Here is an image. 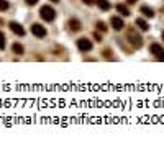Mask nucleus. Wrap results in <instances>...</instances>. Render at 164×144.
I'll return each instance as SVG.
<instances>
[{
    "instance_id": "aec40b11",
    "label": "nucleus",
    "mask_w": 164,
    "mask_h": 144,
    "mask_svg": "<svg viewBox=\"0 0 164 144\" xmlns=\"http://www.w3.org/2000/svg\"><path fill=\"white\" fill-rule=\"evenodd\" d=\"M127 2H128V4H130V5H133V4H136L138 0H127Z\"/></svg>"
},
{
    "instance_id": "423d86ee",
    "label": "nucleus",
    "mask_w": 164,
    "mask_h": 144,
    "mask_svg": "<svg viewBox=\"0 0 164 144\" xmlns=\"http://www.w3.org/2000/svg\"><path fill=\"white\" fill-rule=\"evenodd\" d=\"M110 23H112V28L117 30V31H120V30L125 28V21H123L120 17H112L110 18Z\"/></svg>"
},
{
    "instance_id": "4468645a",
    "label": "nucleus",
    "mask_w": 164,
    "mask_h": 144,
    "mask_svg": "<svg viewBox=\"0 0 164 144\" xmlns=\"http://www.w3.org/2000/svg\"><path fill=\"white\" fill-rule=\"evenodd\" d=\"M8 7H10V4H8L7 0H0V12H5V10H8Z\"/></svg>"
},
{
    "instance_id": "a211bd4d",
    "label": "nucleus",
    "mask_w": 164,
    "mask_h": 144,
    "mask_svg": "<svg viewBox=\"0 0 164 144\" xmlns=\"http://www.w3.org/2000/svg\"><path fill=\"white\" fill-rule=\"evenodd\" d=\"M84 4H86V5H94L95 0H84Z\"/></svg>"
},
{
    "instance_id": "9b49d317",
    "label": "nucleus",
    "mask_w": 164,
    "mask_h": 144,
    "mask_svg": "<svg viewBox=\"0 0 164 144\" xmlns=\"http://www.w3.org/2000/svg\"><path fill=\"white\" fill-rule=\"evenodd\" d=\"M139 10H141V13H143L144 17H148V18H153V17H154V12H153L149 7H146V5H143Z\"/></svg>"
},
{
    "instance_id": "ddd939ff",
    "label": "nucleus",
    "mask_w": 164,
    "mask_h": 144,
    "mask_svg": "<svg viewBox=\"0 0 164 144\" xmlns=\"http://www.w3.org/2000/svg\"><path fill=\"white\" fill-rule=\"evenodd\" d=\"M13 53L21 56V54H23V46H21L20 43H15V44H13Z\"/></svg>"
},
{
    "instance_id": "f3484780",
    "label": "nucleus",
    "mask_w": 164,
    "mask_h": 144,
    "mask_svg": "<svg viewBox=\"0 0 164 144\" xmlns=\"http://www.w3.org/2000/svg\"><path fill=\"white\" fill-rule=\"evenodd\" d=\"M25 2H26L28 5H36L38 4V0H25Z\"/></svg>"
},
{
    "instance_id": "6e6552de",
    "label": "nucleus",
    "mask_w": 164,
    "mask_h": 144,
    "mask_svg": "<svg viewBox=\"0 0 164 144\" xmlns=\"http://www.w3.org/2000/svg\"><path fill=\"white\" fill-rule=\"evenodd\" d=\"M69 26L72 31H79V30H82V25H81V21L77 20V18H71L69 20Z\"/></svg>"
},
{
    "instance_id": "2eb2a0df",
    "label": "nucleus",
    "mask_w": 164,
    "mask_h": 144,
    "mask_svg": "<svg viewBox=\"0 0 164 144\" xmlns=\"http://www.w3.org/2000/svg\"><path fill=\"white\" fill-rule=\"evenodd\" d=\"M95 28L100 30V31H107V25L103 23V21H97V25H95Z\"/></svg>"
},
{
    "instance_id": "f8f14e48",
    "label": "nucleus",
    "mask_w": 164,
    "mask_h": 144,
    "mask_svg": "<svg viewBox=\"0 0 164 144\" xmlns=\"http://www.w3.org/2000/svg\"><path fill=\"white\" fill-rule=\"evenodd\" d=\"M117 10H118L120 15H125V17H128V15H130V10H128V7H127V5H123V4L117 5Z\"/></svg>"
},
{
    "instance_id": "412c9836",
    "label": "nucleus",
    "mask_w": 164,
    "mask_h": 144,
    "mask_svg": "<svg viewBox=\"0 0 164 144\" xmlns=\"http://www.w3.org/2000/svg\"><path fill=\"white\" fill-rule=\"evenodd\" d=\"M49 2H54V4H57V2H59V0H49Z\"/></svg>"
},
{
    "instance_id": "9d476101",
    "label": "nucleus",
    "mask_w": 164,
    "mask_h": 144,
    "mask_svg": "<svg viewBox=\"0 0 164 144\" xmlns=\"http://www.w3.org/2000/svg\"><path fill=\"white\" fill-rule=\"evenodd\" d=\"M136 26H138L139 30H143V31H148L149 30V25L146 23V20H143V18H136Z\"/></svg>"
},
{
    "instance_id": "7ed1b4c3",
    "label": "nucleus",
    "mask_w": 164,
    "mask_h": 144,
    "mask_svg": "<svg viewBox=\"0 0 164 144\" xmlns=\"http://www.w3.org/2000/svg\"><path fill=\"white\" fill-rule=\"evenodd\" d=\"M149 53L154 54V58L158 59V61H164V48L161 44L153 43V44L149 46Z\"/></svg>"
},
{
    "instance_id": "1a4fd4ad",
    "label": "nucleus",
    "mask_w": 164,
    "mask_h": 144,
    "mask_svg": "<svg viewBox=\"0 0 164 144\" xmlns=\"http://www.w3.org/2000/svg\"><path fill=\"white\" fill-rule=\"evenodd\" d=\"M95 4L98 5V8L107 12V10H110V2L108 0H95Z\"/></svg>"
},
{
    "instance_id": "dca6fc26",
    "label": "nucleus",
    "mask_w": 164,
    "mask_h": 144,
    "mask_svg": "<svg viewBox=\"0 0 164 144\" xmlns=\"http://www.w3.org/2000/svg\"><path fill=\"white\" fill-rule=\"evenodd\" d=\"M5 41H7V39H5V34L0 31V49H5Z\"/></svg>"
},
{
    "instance_id": "f03ea898",
    "label": "nucleus",
    "mask_w": 164,
    "mask_h": 144,
    "mask_svg": "<svg viewBox=\"0 0 164 144\" xmlns=\"http://www.w3.org/2000/svg\"><path fill=\"white\" fill-rule=\"evenodd\" d=\"M40 15H41V18H43L45 21H53L54 18H56V12H54V8H53V7H49V5L41 7Z\"/></svg>"
},
{
    "instance_id": "20e7f679",
    "label": "nucleus",
    "mask_w": 164,
    "mask_h": 144,
    "mask_svg": "<svg viewBox=\"0 0 164 144\" xmlns=\"http://www.w3.org/2000/svg\"><path fill=\"white\" fill-rule=\"evenodd\" d=\"M31 33L36 38H45L46 36V28L43 25H40V23H33L31 25Z\"/></svg>"
},
{
    "instance_id": "39448f33",
    "label": "nucleus",
    "mask_w": 164,
    "mask_h": 144,
    "mask_svg": "<svg viewBox=\"0 0 164 144\" xmlns=\"http://www.w3.org/2000/svg\"><path fill=\"white\" fill-rule=\"evenodd\" d=\"M77 48L82 51V53H87V51L92 49V43H90L87 38H79L77 39Z\"/></svg>"
},
{
    "instance_id": "4be33fe9",
    "label": "nucleus",
    "mask_w": 164,
    "mask_h": 144,
    "mask_svg": "<svg viewBox=\"0 0 164 144\" xmlns=\"http://www.w3.org/2000/svg\"><path fill=\"white\" fill-rule=\"evenodd\" d=\"M163 41H164V31H163Z\"/></svg>"
},
{
    "instance_id": "6ab92c4d",
    "label": "nucleus",
    "mask_w": 164,
    "mask_h": 144,
    "mask_svg": "<svg viewBox=\"0 0 164 144\" xmlns=\"http://www.w3.org/2000/svg\"><path fill=\"white\" fill-rule=\"evenodd\" d=\"M94 36H95V39H97V41H102V38H100V34H98V33H94Z\"/></svg>"
},
{
    "instance_id": "0eeeda50",
    "label": "nucleus",
    "mask_w": 164,
    "mask_h": 144,
    "mask_svg": "<svg viewBox=\"0 0 164 144\" xmlns=\"http://www.w3.org/2000/svg\"><path fill=\"white\" fill-rule=\"evenodd\" d=\"M8 26H10V30H12L15 34H18V36H23V34H25V30H23V26H21L20 23H16V21H12V23H10Z\"/></svg>"
},
{
    "instance_id": "f257e3e1",
    "label": "nucleus",
    "mask_w": 164,
    "mask_h": 144,
    "mask_svg": "<svg viewBox=\"0 0 164 144\" xmlns=\"http://www.w3.org/2000/svg\"><path fill=\"white\" fill-rule=\"evenodd\" d=\"M127 38H128V41L135 46V48H141V46H143V39H141V36H139L138 33H136V30H133V28L128 30Z\"/></svg>"
}]
</instances>
